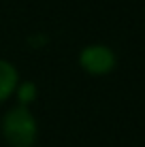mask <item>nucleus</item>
Segmentation results:
<instances>
[{
    "label": "nucleus",
    "mask_w": 145,
    "mask_h": 147,
    "mask_svg": "<svg viewBox=\"0 0 145 147\" xmlns=\"http://www.w3.org/2000/svg\"><path fill=\"white\" fill-rule=\"evenodd\" d=\"M26 96H28V100L34 96V85L32 83H28V85H24V88H22V100H24V102H26Z\"/></svg>",
    "instance_id": "20e7f679"
},
{
    "label": "nucleus",
    "mask_w": 145,
    "mask_h": 147,
    "mask_svg": "<svg viewBox=\"0 0 145 147\" xmlns=\"http://www.w3.org/2000/svg\"><path fill=\"white\" fill-rule=\"evenodd\" d=\"M36 132V119L24 105L11 109L2 119V134L11 147H32Z\"/></svg>",
    "instance_id": "f257e3e1"
},
{
    "label": "nucleus",
    "mask_w": 145,
    "mask_h": 147,
    "mask_svg": "<svg viewBox=\"0 0 145 147\" xmlns=\"http://www.w3.org/2000/svg\"><path fill=\"white\" fill-rule=\"evenodd\" d=\"M17 70L13 64H9L7 60H0V102L9 98L15 88H17Z\"/></svg>",
    "instance_id": "7ed1b4c3"
},
{
    "label": "nucleus",
    "mask_w": 145,
    "mask_h": 147,
    "mask_svg": "<svg viewBox=\"0 0 145 147\" xmlns=\"http://www.w3.org/2000/svg\"><path fill=\"white\" fill-rule=\"evenodd\" d=\"M79 64L90 75H107L115 68V53L105 45H90L79 53Z\"/></svg>",
    "instance_id": "f03ea898"
}]
</instances>
